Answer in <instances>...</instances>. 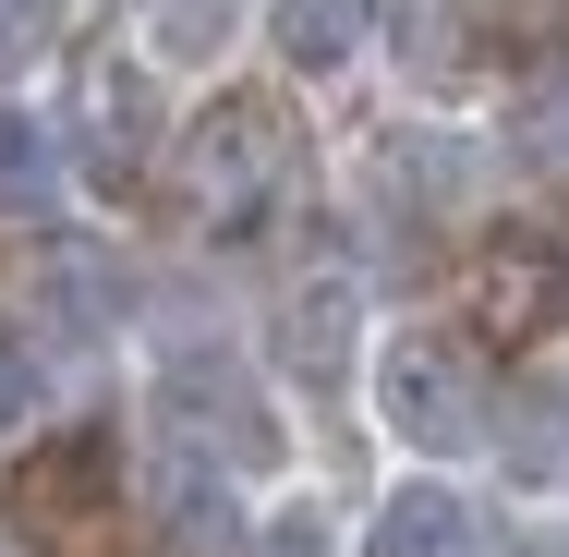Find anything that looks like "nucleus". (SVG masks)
Listing matches in <instances>:
<instances>
[{
	"label": "nucleus",
	"mask_w": 569,
	"mask_h": 557,
	"mask_svg": "<svg viewBox=\"0 0 569 557\" xmlns=\"http://www.w3.org/2000/svg\"><path fill=\"white\" fill-rule=\"evenodd\" d=\"M182 182H194V219L219 242H254V219L291 195V121L267 98H219L194 121V146H182Z\"/></svg>",
	"instance_id": "f257e3e1"
},
{
	"label": "nucleus",
	"mask_w": 569,
	"mask_h": 557,
	"mask_svg": "<svg viewBox=\"0 0 569 557\" xmlns=\"http://www.w3.org/2000/svg\"><path fill=\"white\" fill-rule=\"evenodd\" d=\"M376 412H388V437L425 448V460H460V448H485V376H472V351L437 328H400L376 351Z\"/></svg>",
	"instance_id": "f03ea898"
},
{
	"label": "nucleus",
	"mask_w": 569,
	"mask_h": 557,
	"mask_svg": "<svg viewBox=\"0 0 569 557\" xmlns=\"http://www.w3.org/2000/svg\"><path fill=\"white\" fill-rule=\"evenodd\" d=\"M158 412L182 425L194 460H219V473H279V412H267V388L230 364V351H170L158 364Z\"/></svg>",
	"instance_id": "7ed1b4c3"
},
{
	"label": "nucleus",
	"mask_w": 569,
	"mask_h": 557,
	"mask_svg": "<svg viewBox=\"0 0 569 557\" xmlns=\"http://www.w3.org/2000/svg\"><path fill=\"white\" fill-rule=\"evenodd\" d=\"M73 133H86V158L98 170H146V146H158V86H146V61H121V49H98L86 61V98H73Z\"/></svg>",
	"instance_id": "20e7f679"
},
{
	"label": "nucleus",
	"mask_w": 569,
	"mask_h": 557,
	"mask_svg": "<svg viewBox=\"0 0 569 557\" xmlns=\"http://www.w3.org/2000/svg\"><path fill=\"white\" fill-rule=\"evenodd\" d=\"M472 546H485V521H472L460 485H400L363 534V557H472Z\"/></svg>",
	"instance_id": "39448f33"
},
{
	"label": "nucleus",
	"mask_w": 569,
	"mask_h": 557,
	"mask_svg": "<svg viewBox=\"0 0 569 557\" xmlns=\"http://www.w3.org/2000/svg\"><path fill=\"white\" fill-rule=\"evenodd\" d=\"M267 37L291 73H340L351 49L376 37V0H267Z\"/></svg>",
	"instance_id": "423d86ee"
},
{
	"label": "nucleus",
	"mask_w": 569,
	"mask_h": 557,
	"mask_svg": "<svg viewBox=\"0 0 569 557\" xmlns=\"http://www.w3.org/2000/svg\"><path fill=\"white\" fill-rule=\"evenodd\" d=\"M279 351H291V376H340V351H351V291L340 279H316V291L279 316Z\"/></svg>",
	"instance_id": "0eeeda50"
},
{
	"label": "nucleus",
	"mask_w": 569,
	"mask_h": 557,
	"mask_svg": "<svg viewBox=\"0 0 569 557\" xmlns=\"http://www.w3.org/2000/svg\"><path fill=\"white\" fill-rule=\"evenodd\" d=\"M61 195V146H49V121L0 110V207H49Z\"/></svg>",
	"instance_id": "6e6552de"
},
{
	"label": "nucleus",
	"mask_w": 569,
	"mask_h": 557,
	"mask_svg": "<svg viewBox=\"0 0 569 557\" xmlns=\"http://www.w3.org/2000/svg\"><path fill=\"white\" fill-rule=\"evenodd\" d=\"M61 49V0H0V86H24Z\"/></svg>",
	"instance_id": "1a4fd4ad"
},
{
	"label": "nucleus",
	"mask_w": 569,
	"mask_h": 557,
	"mask_svg": "<svg viewBox=\"0 0 569 557\" xmlns=\"http://www.w3.org/2000/svg\"><path fill=\"white\" fill-rule=\"evenodd\" d=\"M146 37H158L170 61H207V49L230 37V0H158V24H146Z\"/></svg>",
	"instance_id": "9d476101"
},
{
	"label": "nucleus",
	"mask_w": 569,
	"mask_h": 557,
	"mask_svg": "<svg viewBox=\"0 0 569 557\" xmlns=\"http://www.w3.org/2000/svg\"><path fill=\"white\" fill-rule=\"evenodd\" d=\"M254 557H328V509H316V497L267 509V521H254Z\"/></svg>",
	"instance_id": "9b49d317"
},
{
	"label": "nucleus",
	"mask_w": 569,
	"mask_h": 557,
	"mask_svg": "<svg viewBox=\"0 0 569 557\" xmlns=\"http://www.w3.org/2000/svg\"><path fill=\"white\" fill-rule=\"evenodd\" d=\"M24 425H37V364L0 339V437H24Z\"/></svg>",
	"instance_id": "f8f14e48"
}]
</instances>
